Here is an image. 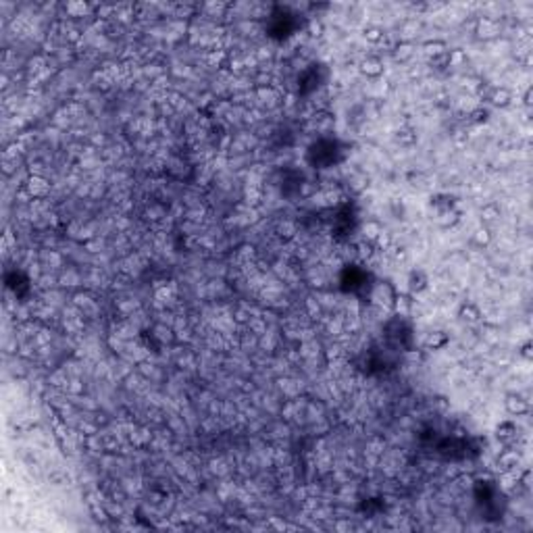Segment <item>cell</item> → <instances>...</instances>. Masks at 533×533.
Listing matches in <instances>:
<instances>
[{
	"mask_svg": "<svg viewBox=\"0 0 533 533\" xmlns=\"http://www.w3.org/2000/svg\"><path fill=\"white\" fill-rule=\"evenodd\" d=\"M425 288H427V279H425L423 271H413V273H411V279H409V290H411L413 294H417V292H421V290H425Z\"/></svg>",
	"mask_w": 533,
	"mask_h": 533,
	"instance_id": "6da1fadb",
	"label": "cell"
}]
</instances>
